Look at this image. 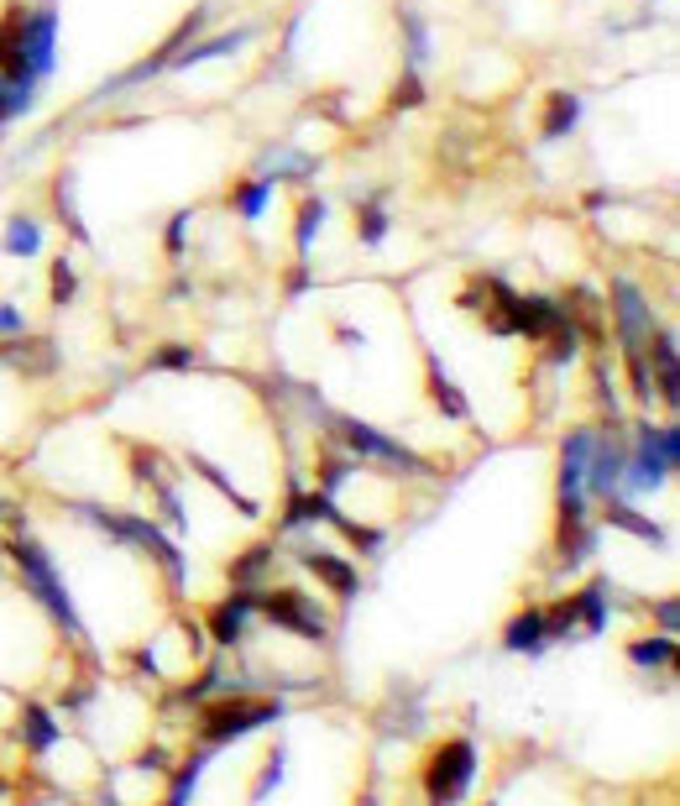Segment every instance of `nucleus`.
I'll list each match as a JSON object with an SVG mask.
<instances>
[{"instance_id": "f257e3e1", "label": "nucleus", "mask_w": 680, "mask_h": 806, "mask_svg": "<svg viewBox=\"0 0 680 806\" xmlns=\"http://www.w3.org/2000/svg\"><path fill=\"white\" fill-rule=\"evenodd\" d=\"M680 466V435L676 424H665V429H655V424H639V450L623 462V477H618V492L613 498H623V503H634V498H649L655 487L670 477Z\"/></svg>"}, {"instance_id": "f03ea898", "label": "nucleus", "mask_w": 680, "mask_h": 806, "mask_svg": "<svg viewBox=\"0 0 680 806\" xmlns=\"http://www.w3.org/2000/svg\"><path fill=\"white\" fill-rule=\"evenodd\" d=\"M11 550H17V561H21V582L32 586V597H38V603L53 613V624H63L68 634H84L79 607H74V597H68V586H63L59 565L47 561V550H42L38 540H11Z\"/></svg>"}, {"instance_id": "7ed1b4c3", "label": "nucleus", "mask_w": 680, "mask_h": 806, "mask_svg": "<svg viewBox=\"0 0 680 806\" xmlns=\"http://www.w3.org/2000/svg\"><path fill=\"white\" fill-rule=\"evenodd\" d=\"M283 718V702H267V697H221L200 712V739L204 744H231L241 733H257V728L278 723Z\"/></svg>"}, {"instance_id": "20e7f679", "label": "nucleus", "mask_w": 680, "mask_h": 806, "mask_svg": "<svg viewBox=\"0 0 680 806\" xmlns=\"http://www.w3.org/2000/svg\"><path fill=\"white\" fill-rule=\"evenodd\" d=\"M477 781V744L471 739H445L429 765H424V796L429 802H460Z\"/></svg>"}, {"instance_id": "39448f33", "label": "nucleus", "mask_w": 680, "mask_h": 806, "mask_svg": "<svg viewBox=\"0 0 680 806\" xmlns=\"http://www.w3.org/2000/svg\"><path fill=\"white\" fill-rule=\"evenodd\" d=\"M330 429H336L340 441L351 445L357 456H378V462L387 466H403V471H429V462H419V456H408L399 441H387V435H378L372 424H361V420H346V414H320Z\"/></svg>"}, {"instance_id": "423d86ee", "label": "nucleus", "mask_w": 680, "mask_h": 806, "mask_svg": "<svg viewBox=\"0 0 680 806\" xmlns=\"http://www.w3.org/2000/svg\"><path fill=\"white\" fill-rule=\"evenodd\" d=\"M257 607L267 613V624H278V628H294L299 639H325V618H320V607L309 603V597H299V592H257Z\"/></svg>"}, {"instance_id": "0eeeda50", "label": "nucleus", "mask_w": 680, "mask_h": 806, "mask_svg": "<svg viewBox=\"0 0 680 806\" xmlns=\"http://www.w3.org/2000/svg\"><path fill=\"white\" fill-rule=\"evenodd\" d=\"M53 63H59V6L47 0L38 11H26V68L42 84L53 74Z\"/></svg>"}, {"instance_id": "6e6552de", "label": "nucleus", "mask_w": 680, "mask_h": 806, "mask_svg": "<svg viewBox=\"0 0 680 806\" xmlns=\"http://www.w3.org/2000/svg\"><path fill=\"white\" fill-rule=\"evenodd\" d=\"M613 309H618V341L623 351H644V341H649V325H655V315H649V304H644V294L634 288L628 278H613Z\"/></svg>"}, {"instance_id": "1a4fd4ad", "label": "nucleus", "mask_w": 680, "mask_h": 806, "mask_svg": "<svg viewBox=\"0 0 680 806\" xmlns=\"http://www.w3.org/2000/svg\"><path fill=\"white\" fill-rule=\"evenodd\" d=\"M252 613H257V592L252 586H241L231 603L210 607V634H215V645H241L246 639V628H252Z\"/></svg>"}, {"instance_id": "9d476101", "label": "nucleus", "mask_w": 680, "mask_h": 806, "mask_svg": "<svg viewBox=\"0 0 680 806\" xmlns=\"http://www.w3.org/2000/svg\"><path fill=\"white\" fill-rule=\"evenodd\" d=\"M623 462H628V450H623L618 441H602L592 445V462H586V498H613L618 492V477H623Z\"/></svg>"}, {"instance_id": "9b49d317", "label": "nucleus", "mask_w": 680, "mask_h": 806, "mask_svg": "<svg viewBox=\"0 0 680 806\" xmlns=\"http://www.w3.org/2000/svg\"><path fill=\"white\" fill-rule=\"evenodd\" d=\"M0 79H32V68H26V11H11V17L0 21Z\"/></svg>"}, {"instance_id": "f8f14e48", "label": "nucleus", "mask_w": 680, "mask_h": 806, "mask_svg": "<svg viewBox=\"0 0 680 806\" xmlns=\"http://www.w3.org/2000/svg\"><path fill=\"white\" fill-rule=\"evenodd\" d=\"M544 645H550V628H544L540 607H523V613H513L508 628H502V649H513V655H540Z\"/></svg>"}, {"instance_id": "ddd939ff", "label": "nucleus", "mask_w": 680, "mask_h": 806, "mask_svg": "<svg viewBox=\"0 0 680 806\" xmlns=\"http://www.w3.org/2000/svg\"><path fill=\"white\" fill-rule=\"evenodd\" d=\"M304 565H309V571H315V576H320V582L336 592L340 603H351V597L361 592V576H357V571H351L346 561H336V555H325V550H304Z\"/></svg>"}, {"instance_id": "4468645a", "label": "nucleus", "mask_w": 680, "mask_h": 806, "mask_svg": "<svg viewBox=\"0 0 680 806\" xmlns=\"http://www.w3.org/2000/svg\"><path fill=\"white\" fill-rule=\"evenodd\" d=\"M565 607H571L576 628H586V634H602V628H607V582H592L586 592L565 597Z\"/></svg>"}, {"instance_id": "2eb2a0df", "label": "nucleus", "mask_w": 680, "mask_h": 806, "mask_svg": "<svg viewBox=\"0 0 680 806\" xmlns=\"http://www.w3.org/2000/svg\"><path fill=\"white\" fill-rule=\"evenodd\" d=\"M649 341H655V362H660V399H665V409H676L680 357H676V336H670V325H649Z\"/></svg>"}, {"instance_id": "dca6fc26", "label": "nucleus", "mask_w": 680, "mask_h": 806, "mask_svg": "<svg viewBox=\"0 0 680 806\" xmlns=\"http://www.w3.org/2000/svg\"><path fill=\"white\" fill-rule=\"evenodd\" d=\"M0 362H17V372H53L59 351H53V341H11L0 346Z\"/></svg>"}, {"instance_id": "f3484780", "label": "nucleus", "mask_w": 680, "mask_h": 806, "mask_svg": "<svg viewBox=\"0 0 680 806\" xmlns=\"http://www.w3.org/2000/svg\"><path fill=\"white\" fill-rule=\"evenodd\" d=\"M330 513H336V492H294V498H288V513H283V529H299V524H309V519H315V524H320V519H330Z\"/></svg>"}, {"instance_id": "a211bd4d", "label": "nucleus", "mask_w": 680, "mask_h": 806, "mask_svg": "<svg viewBox=\"0 0 680 806\" xmlns=\"http://www.w3.org/2000/svg\"><path fill=\"white\" fill-rule=\"evenodd\" d=\"M21 739H26V749H32V754H47V749L59 744V723L47 718V707H42V702H26V707H21Z\"/></svg>"}, {"instance_id": "6ab92c4d", "label": "nucleus", "mask_w": 680, "mask_h": 806, "mask_svg": "<svg viewBox=\"0 0 680 806\" xmlns=\"http://www.w3.org/2000/svg\"><path fill=\"white\" fill-rule=\"evenodd\" d=\"M576 126H581V95H571V89L550 95V110H544V141L571 137Z\"/></svg>"}, {"instance_id": "aec40b11", "label": "nucleus", "mask_w": 680, "mask_h": 806, "mask_svg": "<svg viewBox=\"0 0 680 806\" xmlns=\"http://www.w3.org/2000/svg\"><path fill=\"white\" fill-rule=\"evenodd\" d=\"M607 524H613V529H628V534H634V540H644V544H665V529L655 524V519L634 513V508L623 503V498H607Z\"/></svg>"}, {"instance_id": "412c9836", "label": "nucleus", "mask_w": 680, "mask_h": 806, "mask_svg": "<svg viewBox=\"0 0 680 806\" xmlns=\"http://www.w3.org/2000/svg\"><path fill=\"white\" fill-rule=\"evenodd\" d=\"M42 252V225L26 221V215H11L6 221V257H38Z\"/></svg>"}, {"instance_id": "4be33fe9", "label": "nucleus", "mask_w": 680, "mask_h": 806, "mask_svg": "<svg viewBox=\"0 0 680 806\" xmlns=\"http://www.w3.org/2000/svg\"><path fill=\"white\" fill-rule=\"evenodd\" d=\"M38 100V84L26 79H0V126H11L17 116H26Z\"/></svg>"}, {"instance_id": "5701e85b", "label": "nucleus", "mask_w": 680, "mask_h": 806, "mask_svg": "<svg viewBox=\"0 0 680 806\" xmlns=\"http://www.w3.org/2000/svg\"><path fill=\"white\" fill-rule=\"evenodd\" d=\"M267 200H273V183H267V179H257V183H236V189H231V210H236L241 221H262Z\"/></svg>"}, {"instance_id": "b1692460", "label": "nucleus", "mask_w": 680, "mask_h": 806, "mask_svg": "<svg viewBox=\"0 0 680 806\" xmlns=\"http://www.w3.org/2000/svg\"><path fill=\"white\" fill-rule=\"evenodd\" d=\"M429 388H435V403H440L450 420H466L471 409H466V393H460L450 378H440V367H435V357H429Z\"/></svg>"}, {"instance_id": "393cba45", "label": "nucleus", "mask_w": 680, "mask_h": 806, "mask_svg": "<svg viewBox=\"0 0 680 806\" xmlns=\"http://www.w3.org/2000/svg\"><path fill=\"white\" fill-rule=\"evenodd\" d=\"M267 565H273V544H257V550H246L241 561H231V582H236V586H257Z\"/></svg>"}, {"instance_id": "a878e982", "label": "nucleus", "mask_w": 680, "mask_h": 806, "mask_svg": "<svg viewBox=\"0 0 680 806\" xmlns=\"http://www.w3.org/2000/svg\"><path fill=\"white\" fill-rule=\"evenodd\" d=\"M189 466L200 471L204 482H215V487H221V498H231V503H236L241 513H257V503H252V498H241V492H236V482H231V477H225V471H221V466H215V462H204V456H189Z\"/></svg>"}, {"instance_id": "bb28decb", "label": "nucleus", "mask_w": 680, "mask_h": 806, "mask_svg": "<svg viewBox=\"0 0 680 806\" xmlns=\"http://www.w3.org/2000/svg\"><path fill=\"white\" fill-rule=\"evenodd\" d=\"M330 524H336L340 534H346V540L357 544L361 555H378V550H382V529H372V524H357V519H346L340 508H336V513H330Z\"/></svg>"}, {"instance_id": "cd10ccee", "label": "nucleus", "mask_w": 680, "mask_h": 806, "mask_svg": "<svg viewBox=\"0 0 680 806\" xmlns=\"http://www.w3.org/2000/svg\"><path fill=\"white\" fill-rule=\"evenodd\" d=\"M210 754H215V744H204L200 754H194V760H189V765L179 770V781H173V791H168V802H173V806H179V802H189V796H194V786H200L204 765H210Z\"/></svg>"}, {"instance_id": "c85d7f7f", "label": "nucleus", "mask_w": 680, "mask_h": 806, "mask_svg": "<svg viewBox=\"0 0 680 806\" xmlns=\"http://www.w3.org/2000/svg\"><path fill=\"white\" fill-rule=\"evenodd\" d=\"M320 168V158H304V152H283V162L273 158L267 168H262V179L267 183H278V179H309Z\"/></svg>"}, {"instance_id": "c756f323", "label": "nucleus", "mask_w": 680, "mask_h": 806, "mask_svg": "<svg viewBox=\"0 0 680 806\" xmlns=\"http://www.w3.org/2000/svg\"><path fill=\"white\" fill-rule=\"evenodd\" d=\"M357 231L366 246H378L382 236H387V210H382L378 200H357Z\"/></svg>"}, {"instance_id": "7c9ffc66", "label": "nucleus", "mask_w": 680, "mask_h": 806, "mask_svg": "<svg viewBox=\"0 0 680 806\" xmlns=\"http://www.w3.org/2000/svg\"><path fill=\"white\" fill-rule=\"evenodd\" d=\"M53 204H59V221L74 231V242H89V225L79 221V204H74V179H59V194H53Z\"/></svg>"}, {"instance_id": "2f4dec72", "label": "nucleus", "mask_w": 680, "mask_h": 806, "mask_svg": "<svg viewBox=\"0 0 680 806\" xmlns=\"http://www.w3.org/2000/svg\"><path fill=\"white\" fill-rule=\"evenodd\" d=\"M628 660H634V666H644V670L670 666V660H676V645H670V639H639V645L628 649Z\"/></svg>"}, {"instance_id": "473e14b6", "label": "nucleus", "mask_w": 680, "mask_h": 806, "mask_svg": "<svg viewBox=\"0 0 680 806\" xmlns=\"http://www.w3.org/2000/svg\"><path fill=\"white\" fill-rule=\"evenodd\" d=\"M325 215H330V210H325V200H304V210H299V231H294L299 252H309V246H315V231L325 225Z\"/></svg>"}, {"instance_id": "72a5a7b5", "label": "nucleus", "mask_w": 680, "mask_h": 806, "mask_svg": "<svg viewBox=\"0 0 680 806\" xmlns=\"http://www.w3.org/2000/svg\"><path fill=\"white\" fill-rule=\"evenodd\" d=\"M74 294H79V273L68 267V257H59L53 263V304H68Z\"/></svg>"}, {"instance_id": "f704fd0d", "label": "nucleus", "mask_w": 680, "mask_h": 806, "mask_svg": "<svg viewBox=\"0 0 680 806\" xmlns=\"http://www.w3.org/2000/svg\"><path fill=\"white\" fill-rule=\"evenodd\" d=\"M152 367H162V372H189V367H194V351H183V346H168V351H158V357H152Z\"/></svg>"}, {"instance_id": "c9c22d12", "label": "nucleus", "mask_w": 680, "mask_h": 806, "mask_svg": "<svg viewBox=\"0 0 680 806\" xmlns=\"http://www.w3.org/2000/svg\"><path fill=\"white\" fill-rule=\"evenodd\" d=\"M283 760H288V754H283V749H278V754H273V765H267V775H262V786L252 791L257 802H267V796H273V786H278V781H283Z\"/></svg>"}, {"instance_id": "e433bc0d", "label": "nucleus", "mask_w": 680, "mask_h": 806, "mask_svg": "<svg viewBox=\"0 0 680 806\" xmlns=\"http://www.w3.org/2000/svg\"><path fill=\"white\" fill-rule=\"evenodd\" d=\"M6 336H26V320H21L17 304H0V341Z\"/></svg>"}, {"instance_id": "4c0bfd02", "label": "nucleus", "mask_w": 680, "mask_h": 806, "mask_svg": "<svg viewBox=\"0 0 680 806\" xmlns=\"http://www.w3.org/2000/svg\"><path fill=\"white\" fill-rule=\"evenodd\" d=\"M403 26H408V42H414V59H424V53H429V38H424V21L414 17V11H408V17H403Z\"/></svg>"}, {"instance_id": "58836bf2", "label": "nucleus", "mask_w": 680, "mask_h": 806, "mask_svg": "<svg viewBox=\"0 0 680 806\" xmlns=\"http://www.w3.org/2000/svg\"><path fill=\"white\" fill-rule=\"evenodd\" d=\"M183 225H189V215H173V225H168V252H173V257L183 252Z\"/></svg>"}, {"instance_id": "ea45409f", "label": "nucleus", "mask_w": 680, "mask_h": 806, "mask_svg": "<svg viewBox=\"0 0 680 806\" xmlns=\"http://www.w3.org/2000/svg\"><path fill=\"white\" fill-rule=\"evenodd\" d=\"M676 613H680V607H676V597H665V603H660V628H665V634H676V628H680V618H676Z\"/></svg>"}, {"instance_id": "a19ab883", "label": "nucleus", "mask_w": 680, "mask_h": 806, "mask_svg": "<svg viewBox=\"0 0 680 806\" xmlns=\"http://www.w3.org/2000/svg\"><path fill=\"white\" fill-rule=\"evenodd\" d=\"M399 105H419V79H414V74H408V84L399 89Z\"/></svg>"}, {"instance_id": "79ce46f5", "label": "nucleus", "mask_w": 680, "mask_h": 806, "mask_svg": "<svg viewBox=\"0 0 680 806\" xmlns=\"http://www.w3.org/2000/svg\"><path fill=\"white\" fill-rule=\"evenodd\" d=\"M137 765H141V770H162V765H168V754H162V749H147Z\"/></svg>"}]
</instances>
